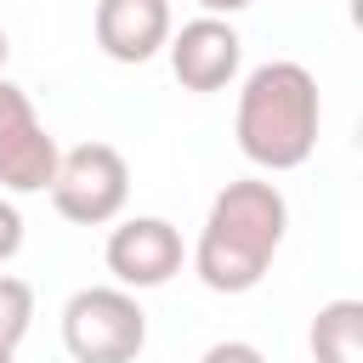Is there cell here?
Returning a JSON list of instances; mask_svg holds the SVG:
<instances>
[{
    "label": "cell",
    "mask_w": 363,
    "mask_h": 363,
    "mask_svg": "<svg viewBox=\"0 0 363 363\" xmlns=\"http://www.w3.org/2000/svg\"><path fill=\"white\" fill-rule=\"evenodd\" d=\"M284 227H289V204L272 182H261V176L227 182L210 199V221L193 244V272L216 295H244L267 278V267L284 244Z\"/></svg>",
    "instance_id": "obj_1"
},
{
    "label": "cell",
    "mask_w": 363,
    "mask_h": 363,
    "mask_svg": "<svg viewBox=\"0 0 363 363\" xmlns=\"http://www.w3.org/2000/svg\"><path fill=\"white\" fill-rule=\"evenodd\" d=\"M318 119H323V102H318V79L278 57V62H261L244 74V91H238V113H233V136H238V153L261 170H301L318 147Z\"/></svg>",
    "instance_id": "obj_2"
},
{
    "label": "cell",
    "mask_w": 363,
    "mask_h": 363,
    "mask_svg": "<svg viewBox=\"0 0 363 363\" xmlns=\"http://www.w3.org/2000/svg\"><path fill=\"white\" fill-rule=\"evenodd\" d=\"M62 346L74 363H136L147 346V312L119 284L74 289L62 306Z\"/></svg>",
    "instance_id": "obj_3"
},
{
    "label": "cell",
    "mask_w": 363,
    "mask_h": 363,
    "mask_svg": "<svg viewBox=\"0 0 363 363\" xmlns=\"http://www.w3.org/2000/svg\"><path fill=\"white\" fill-rule=\"evenodd\" d=\"M51 204L62 221L74 227H102L125 210L130 199V164L113 142H79L57 159V176H51Z\"/></svg>",
    "instance_id": "obj_4"
},
{
    "label": "cell",
    "mask_w": 363,
    "mask_h": 363,
    "mask_svg": "<svg viewBox=\"0 0 363 363\" xmlns=\"http://www.w3.org/2000/svg\"><path fill=\"white\" fill-rule=\"evenodd\" d=\"M108 272L119 278V289H159L182 272L187 244L164 216H130L108 233Z\"/></svg>",
    "instance_id": "obj_5"
},
{
    "label": "cell",
    "mask_w": 363,
    "mask_h": 363,
    "mask_svg": "<svg viewBox=\"0 0 363 363\" xmlns=\"http://www.w3.org/2000/svg\"><path fill=\"white\" fill-rule=\"evenodd\" d=\"M170 74L187 85V91H199V96H210V91H227L233 79H238V57H244V40H238V28L227 23V17H193V23H182V28H170Z\"/></svg>",
    "instance_id": "obj_6"
},
{
    "label": "cell",
    "mask_w": 363,
    "mask_h": 363,
    "mask_svg": "<svg viewBox=\"0 0 363 363\" xmlns=\"http://www.w3.org/2000/svg\"><path fill=\"white\" fill-rule=\"evenodd\" d=\"M91 28L113 62H147L170 45V0H96Z\"/></svg>",
    "instance_id": "obj_7"
},
{
    "label": "cell",
    "mask_w": 363,
    "mask_h": 363,
    "mask_svg": "<svg viewBox=\"0 0 363 363\" xmlns=\"http://www.w3.org/2000/svg\"><path fill=\"white\" fill-rule=\"evenodd\" d=\"M57 136L40 125V119H23L17 130L0 136V187L6 193H45L51 176H57Z\"/></svg>",
    "instance_id": "obj_8"
},
{
    "label": "cell",
    "mask_w": 363,
    "mask_h": 363,
    "mask_svg": "<svg viewBox=\"0 0 363 363\" xmlns=\"http://www.w3.org/2000/svg\"><path fill=\"white\" fill-rule=\"evenodd\" d=\"M312 357L318 363H363V301L340 295L323 301L312 318Z\"/></svg>",
    "instance_id": "obj_9"
},
{
    "label": "cell",
    "mask_w": 363,
    "mask_h": 363,
    "mask_svg": "<svg viewBox=\"0 0 363 363\" xmlns=\"http://www.w3.org/2000/svg\"><path fill=\"white\" fill-rule=\"evenodd\" d=\"M28 323H34V289H28V278L0 272V346L17 352V340L28 335Z\"/></svg>",
    "instance_id": "obj_10"
},
{
    "label": "cell",
    "mask_w": 363,
    "mask_h": 363,
    "mask_svg": "<svg viewBox=\"0 0 363 363\" xmlns=\"http://www.w3.org/2000/svg\"><path fill=\"white\" fill-rule=\"evenodd\" d=\"M23 119H34L28 91H23V85H11V79H0V136H6V130H17Z\"/></svg>",
    "instance_id": "obj_11"
},
{
    "label": "cell",
    "mask_w": 363,
    "mask_h": 363,
    "mask_svg": "<svg viewBox=\"0 0 363 363\" xmlns=\"http://www.w3.org/2000/svg\"><path fill=\"white\" fill-rule=\"evenodd\" d=\"M17 250H23V216L11 199H0V261H11Z\"/></svg>",
    "instance_id": "obj_12"
},
{
    "label": "cell",
    "mask_w": 363,
    "mask_h": 363,
    "mask_svg": "<svg viewBox=\"0 0 363 363\" xmlns=\"http://www.w3.org/2000/svg\"><path fill=\"white\" fill-rule=\"evenodd\" d=\"M199 363H267V357H261V346H250V340H216Z\"/></svg>",
    "instance_id": "obj_13"
},
{
    "label": "cell",
    "mask_w": 363,
    "mask_h": 363,
    "mask_svg": "<svg viewBox=\"0 0 363 363\" xmlns=\"http://www.w3.org/2000/svg\"><path fill=\"white\" fill-rule=\"evenodd\" d=\"M199 6H204V17H233V11H244L255 0H199Z\"/></svg>",
    "instance_id": "obj_14"
},
{
    "label": "cell",
    "mask_w": 363,
    "mask_h": 363,
    "mask_svg": "<svg viewBox=\"0 0 363 363\" xmlns=\"http://www.w3.org/2000/svg\"><path fill=\"white\" fill-rule=\"evenodd\" d=\"M6 57H11V40H6V28H0V68H6Z\"/></svg>",
    "instance_id": "obj_15"
},
{
    "label": "cell",
    "mask_w": 363,
    "mask_h": 363,
    "mask_svg": "<svg viewBox=\"0 0 363 363\" xmlns=\"http://www.w3.org/2000/svg\"><path fill=\"white\" fill-rule=\"evenodd\" d=\"M0 363H11V346H0Z\"/></svg>",
    "instance_id": "obj_16"
}]
</instances>
